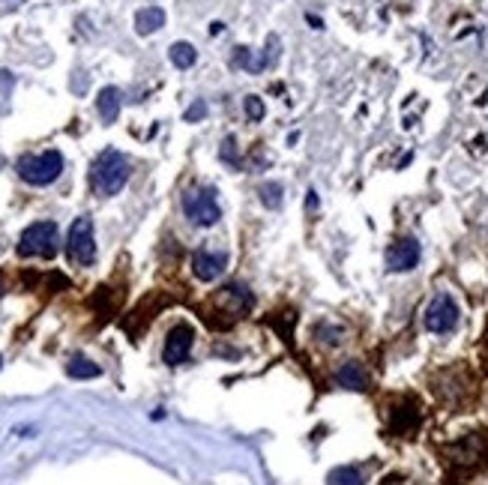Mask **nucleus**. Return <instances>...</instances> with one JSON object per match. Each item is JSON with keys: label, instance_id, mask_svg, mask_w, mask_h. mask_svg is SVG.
Returning <instances> with one entry per match:
<instances>
[{"label": "nucleus", "instance_id": "nucleus-4", "mask_svg": "<svg viewBox=\"0 0 488 485\" xmlns=\"http://www.w3.org/2000/svg\"><path fill=\"white\" fill-rule=\"evenodd\" d=\"M66 252L69 261L79 267H90L96 261V243H93V219L79 216L72 222L69 234H66Z\"/></svg>", "mask_w": 488, "mask_h": 485}, {"label": "nucleus", "instance_id": "nucleus-20", "mask_svg": "<svg viewBox=\"0 0 488 485\" xmlns=\"http://www.w3.org/2000/svg\"><path fill=\"white\" fill-rule=\"evenodd\" d=\"M207 114V105L201 102V99H198V102H192L189 108H186V114H183V120L186 123H198V120H201Z\"/></svg>", "mask_w": 488, "mask_h": 485}, {"label": "nucleus", "instance_id": "nucleus-10", "mask_svg": "<svg viewBox=\"0 0 488 485\" xmlns=\"http://www.w3.org/2000/svg\"><path fill=\"white\" fill-rule=\"evenodd\" d=\"M276 48V36H270V51L267 54H261V51H252V48H237L234 51V58H231V66L234 69H246V72H264L270 66V60H273V51Z\"/></svg>", "mask_w": 488, "mask_h": 485}, {"label": "nucleus", "instance_id": "nucleus-13", "mask_svg": "<svg viewBox=\"0 0 488 485\" xmlns=\"http://www.w3.org/2000/svg\"><path fill=\"white\" fill-rule=\"evenodd\" d=\"M66 375L75 378V380H87V378H99L102 375V368L87 357H72L69 363H66Z\"/></svg>", "mask_w": 488, "mask_h": 485}, {"label": "nucleus", "instance_id": "nucleus-21", "mask_svg": "<svg viewBox=\"0 0 488 485\" xmlns=\"http://www.w3.org/2000/svg\"><path fill=\"white\" fill-rule=\"evenodd\" d=\"M318 335H324L320 342H327V345H339L341 342V330H336V326H320Z\"/></svg>", "mask_w": 488, "mask_h": 485}, {"label": "nucleus", "instance_id": "nucleus-15", "mask_svg": "<svg viewBox=\"0 0 488 485\" xmlns=\"http://www.w3.org/2000/svg\"><path fill=\"white\" fill-rule=\"evenodd\" d=\"M416 425H419L416 408H395L393 411V432L395 434H410Z\"/></svg>", "mask_w": 488, "mask_h": 485}, {"label": "nucleus", "instance_id": "nucleus-24", "mask_svg": "<svg viewBox=\"0 0 488 485\" xmlns=\"http://www.w3.org/2000/svg\"><path fill=\"white\" fill-rule=\"evenodd\" d=\"M0 297H4V281H0Z\"/></svg>", "mask_w": 488, "mask_h": 485}, {"label": "nucleus", "instance_id": "nucleus-8", "mask_svg": "<svg viewBox=\"0 0 488 485\" xmlns=\"http://www.w3.org/2000/svg\"><path fill=\"white\" fill-rule=\"evenodd\" d=\"M228 267V252H210V249H201L192 255V273L195 279L201 281H216Z\"/></svg>", "mask_w": 488, "mask_h": 485}, {"label": "nucleus", "instance_id": "nucleus-19", "mask_svg": "<svg viewBox=\"0 0 488 485\" xmlns=\"http://www.w3.org/2000/svg\"><path fill=\"white\" fill-rule=\"evenodd\" d=\"M243 111H246V117L249 120H264V114H267V108H264V99H258V96H246L243 99Z\"/></svg>", "mask_w": 488, "mask_h": 485}, {"label": "nucleus", "instance_id": "nucleus-17", "mask_svg": "<svg viewBox=\"0 0 488 485\" xmlns=\"http://www.w3.org/2000/svg\"><path fill=\"white\" fill-rule=\"evenodd\" d=\"M327 485H362V473L357 467H336L330 470Z\"/></svg>", "mask_w": 488, "mask_h": 485}, {"label": "nucleus", "instance_id": "nucleus-25", "mask_svg": "<svg viewBox=\"0 0 488 485\" xmlns=\"http://www.w3.org/2000/svg\"><path fill=\"white\" fill-rule=\"evenodd\" d=\"M0 363H4V359H0Z\"/></svg>", "mask_w": 488, "mask_h": 485}, {"label": "nucleus", "instance_id": "nucleus-6", "mask_svg": "<svg viewBox=\"0 0 488 485\" xmlns=\"http://www.w3.org/2000/svg\"><path fill=\"white\" fill-rule=\"evenodd\" d=\"M459 324V306L449 294H438L426 309V326L431 333H449Z\"/></svg>", "mask_w": 488, "mask_h": 485}, {"label": "nucleus", "instance_id": "nucleus-23", "mask_svg": "<svg viewBox=\"0 0 488 485\" xmlns=\"http://www.w3.org/2000/svg\"><path fill=\"white\" fill-rule=\"evenodd\" d=\"M9 84H13V75H9V72H0V87H9Z\"/></svg>", "mask_w": 488, "mask_h": 485}, {"label": "nucleus", "instance_id": "nucleus-5", "mask_svg": "<svg viewBox=\"0 0 488 485\" xmlns=\"http://www.w3.org/2000/svg\"><path fill=\"white\" fill-rule=\"evenodd\" d=\"M183 213L195 228H210L216 225L222 210H219V201H216V192L213 189H192L183 195Z\"/></svg>", "mask_w": 488, "mask_h": 485}, {"label": "nucleus", "instance_id": "nucleus-12", "mask_svg": "<svg viewBox=\"0 0 488 485\" xmlns=\"http://www.w3.org/2000/svg\"><path fill=\"white\" fill-rule=\"evenodd\" d=\"M162 25H165V13L159 6H144V9H138V13H135V33H141V36L156 33Z\"/></svg>", "mask_w": 488, "mask_h": 485}, {"label": "nucleus", "instance_id": "nucleus-11", "mask_svg": "<svg viewBox=\"0 0 488 485\" xmlns=\"http://www.w3.org/2000/svg\"><path fill=\"white\" fill-rule=\"evenodd\" d=\"M120 105H123L120 90L117 87H102V93H99V99H96V108H99L102 123H114L120 117Z\"/></svg>", "mask_w": 488, "mask_h": 485}, {"label": "nucleus", "instance_id": "nucleus-3", "mask_svg": "<svg viewBox=\"0 0 488 485\" xmlns=\"http://www.w3.org/2000/svg\"><path fill=\"white\" fill-rule=\"evenodd\" d=\"M15 171L30 186H48L63 171V156L57 150H46V153H36V156H21Z\"/></svg>", "mask_w": 488, "mask_h": 485}, {"label": "nucleus", "instance_id": "nucleus-7", "mask_svg": "<svg viewBox=\"0 0 488 485\" xmlns=\"http://www.w3.org/2000/svg\"><path fill=\"white\" fill-rule=\"evenodd\" d=\"M195 345V333L189 324H177L174 330L168 333V338H165V351H162V359L168 366H180L189 359V351Z\"/></svg>", "mask_w": 488, "mask_h": 485}, {"label": "nucleus", "instance_id": "nucleus-22", "mask_svg": "<svg viewBox=\"0 0 488 485\" xmlns=\"http://www.w3.org/2000/svg\"><path fill=\"white\" fill-rule=\"evenodd\" d=\"M222 159L240 165V162H237V150H234V138H225V144H222Z\"/></svg>", "mask_w": 488, "mask_h": 485}, {"label": "nucleus", "instance_id": "nucleus-18", "mask_svg": "<svg viewBox=\"0 0 488 485\" xmlns=\"http://www.w3.org/2000/svg\"><path fill=\"white\" fill-rule=\"evenodd\" d=\"M258 195H261V204L267 210H279L282 207V186L279 183H264L258 189Z\"/></svg>", "mask_w": 488, "mask_h": 485}, {"label": "nucleus", "instance_id": "nucleus-16", "mask_svg": "<svg viewBox=\"0 0 488 485\" xmlns=\"http://www.w3.org/2000/svg\"><path fill=\"white\" fill-rule=\"evenodd\" d=\"M168 58H171V63L177 66V69H189V66L198 60V51H195L192 42H174Z\"/></svg>", "mask_w": 488, "mask_h": 485}, {"label": "nucleus", "instance_id": "nucleus-9", "mask_svg": "<svg viewBox=\"0 0 488 485\" xmlns=\"http://www.w3.org/2000/svg\"><path fill=\"white\" fill-rule=\"evenodd\" d=\"M419 264V243L405 237V240H398L390 246V252H386V267L393 270V273H407V270H414Z\"/></svg>", "mask_w": 488, "mask_h": 485}, {"label": "nucleus", "instance_id": "nucleus-14", "mask_svg": "<svg viewBox=\"0 0 488 485\" xmlns=\"http://www.w3.org/2000/svg\"><path fill=\"white\" fill-rule=\"evenodd\" d=\"M336 380H339V387H345V390H365V375H362L360 363H345L336 371Z\"/></svg>", "mask_w": 488, "mask_h": 485}, {"label": "nucleus", "instance_id": "nucleus-2", "mask_svg": "<svg viewBox=\"0 0 488 485\" xmlns=\"http://www.w3.org/2000/svg\"><path fill=\"white\" fill-rule=\"evenodd\" d=\"M57 243H60V231L54 222H33L21 231L18 240V255L21 258H54L57 255Z\"/></svg>", "mask_w": 488, "mask_h": 485}, {"label": "nucleus", "instance_id": "nucleus-1", "mask_svg": "<svg viewBox=\"0 0 488 485\" xmlns=\"http://www.w3.org/2000/svg\"><path fill=\"white\" fill-rule=\"evenodd\" d=\"M129 180V159L120 150H102L90 165V186L96 195H117Z\"/></svg>", "mask_w": 488, "mask_h": 485}]
</instances>
